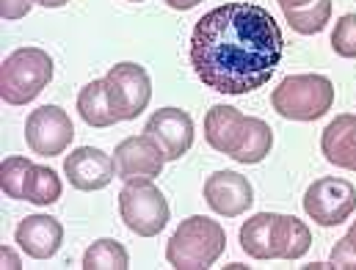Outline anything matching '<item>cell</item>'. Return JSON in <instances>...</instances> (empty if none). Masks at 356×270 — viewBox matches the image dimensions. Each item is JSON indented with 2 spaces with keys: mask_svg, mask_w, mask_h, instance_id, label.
Instances as JSON below:
<instances>
[{
  "mask_svg": "<svg viewBox=\"0 0 356 270\" xmlns=\"http://www.w3.org/2000/svg\"><path fill=\"white\" fill-rule=\"evenodd\" d=\"M284 36L260 3H227L207 11L191 33V67L207 89L243 96L273 78Z\"/></svg>",
  "mask_w": 356,
  "mask_h": 270,
  "instance_id": "1",
  "label": "cell"
},
{
  "mask_svg": "<svg viewBox=\"0 0 356 270\" xmlns=\"http://www.w3.org/2000/svg\"><path fill=\"white\" fill-rule=\"evenodd\" d=\"M227 248V232L218 221L191 215L177 226L166 246V260L175 270H204L218 262Z\"/></svg>",
  "mask_w": 356,
  "mask_h": 270,
  "instance_id": "2",
  "label": "cell"
},
{
  "mask_svg": "<svg viewBox=\"0 0 356 270\" xmlns=\"http://www.w3.org/2000/svg\"><path fill=\"white\" fill-rule=\"evenodd\" d=\"M270 102L290 121H318L334 105V86L323 75H290L273 89Z\"/></svg>",
  "mask_w": 356,
  "mask_h": 270,
  "instance_id": "3",
  "label": "cell"
},
{
  "mask_svg": "<svg viewBox=\"0 0 356 270\" xmlns=\"http://www.w3.org/2000/svg\"><path fill=\"white\" fill-rule=\"evenodd\" d=\"M53 81V58L42 47H19L0 67V96L8 105L36 99Z\"/></svg>",
  "mask_w": 356,
  "mask_h": 270,
  "instance_id": "4",
  "label": "cell"
},
{
  "mask_svg": "<svg viewBox=\"0 0 356 270\" xmlns=\"http://www.w3.org/2000/svg\"><path fill=\"white\" fill-rule=\"evenodd\" d=\"M119 212L124 226L138 237H155L169 223V201L152 180L124 182L119 193Z\"/></svg>",
  "mask_w": 356,
  "mask_h": 270,
  "instance_id": "5",
  "label": "cell"
},
{
  "mask_svg": "<svg viewBox=\"0 0 356 270\" xmlns=\"http://www.w3.org/2000/svg\"><path fill=\"white\" fill-rule=\"evenodd\" d=\"M356 210V187L340 177L315 180L304 193V212L318 226H340Z\"/></svg>",
  "mask_w": 356,
  "mask_h": 270,
  "instance_id": "6",
  "label": "cell"
},
{
  "mask_svg": "<svg viewBox=\"0 0 356 270\" xmlns=\"http://www.w3.org/2000/svg\"><path fill=\"white\" fill-rule=\"evenodd\" d=\"M72 138H75V127L64 108L42 105V108L31 110V116L25 121V141L33 155L56 158L72 144Z\"/></svg>",
  "mask_w": 356,
  "mask_h": 270,
  "instance_id": "7",
  "label": "cell"
},
{
  "mask_svg": "<svg viewBox=\"0 0 356 270\" xmlns=\"http://www.w3.org/2000/svg\"><path fill=\"white\" fill-rule=\"evenodd\" d=\"M105 89L113 102V110L122 121L141 116L152 99V81L138 64H116L105 75Z\"/></svg>",
  "mask_w": 356,
  "mask_h": 270,
  "instance_id": "8",
  "label": "cell"
},
{
  "mask_svg": "<svg viewBox=\"0 0 356 270\" xmlns=\"http://www.w3.org/2000/svg\"><path fill=\"white\" fill-rule=\"evenodd\" d=\"M163 163H166V155L149 135H130L113 149L116 177L124 182L161 177Z\"/></svg>",
  "mask_w": 356,
  "mask_h": 270,
  "instance_id": "9",
  "label": "cell"
},
{
  "mask_svg": "<svg viewBox=\"0 0 356 270\" xmlns=\"http://www.w3.org/2000/svg\"><path fill=\"white\" fill-rule=\"evenodd\" d=\"M144 135L163 149L166 160H179L193 146V119L179 108H161L149 116Z\"/></svg>",
  "mask_w": 356,
  "mask_h": 270,
  "instance_id": "10",
  "label": "cell"
},
{
  "mask_svg": "<svg viewBox=\"0 0 356 270\" xmlns=\"http://www.w3.org/2000/svg\"><path fill=\"white\" fill-rule=\"evenodd\" d=\"M204 201L224 218H238L254 204V187L238 171H216L204 182Z\"/></svg>",
  "mask_w": 356,
  "mask_h": 270,
  "instance_id": "11",
  "label": "cell"
},
{
  "mask_svg": "<svg viewBox=\"0 0 356 270\" xmlns=\"http://www.w3.org/2000/svg\"><path fill=\"white\" fill-rule=\"evenodd\" d=\"M64 174H67L70 185L78 190H102L111 185L113 174H116V166H113V158L105 155L102 149L81 146V149L67 155Z\"/></svg>",
  "mask_w": 356,
  "mask_h": 270,
  "instance_id": "12",
  "label": "cell"
},
{
  "mask_svg": "<svg viewBox=\"0 0 356 270\" xmlns=\"http://www.w3.org/2000/svg\"><path fill=\"white\" fill-rule=\"evenodd\" d=\"M14 240L31 260H50L64 243V226L53 215H28L19 221Z\"/></svg>",
  "mask_w": 356,
  "mask_h": 270,
  "instance_id": "13",
  "label": "cell"
},
{
  "mask_svg": "<svg viewBox=\"0 0 356 270\" xmlns=\"http://www.w3.org/2000/svg\"><path fill=\"white\" fill-rule=\"evenodd\" d=\"M246 121H249V116H243L238 108L213 105L204 116V138L216 152H224V155L232 158L238 152L241 141H243Z\"/></svg>",
  "mask_w": 356,
  "mask_h": 270,
  "instance_id": "14",
  "label": "cell"
},
{
  "mask_svg": "<svg viewBox=\"0 0 356 270\" xmlns=\"http://www.w3.org/2000/svg\"><path fill=\"white\" fill-rule=\"evenodd\" d=\"M321 149L326 160L337 169L356 171V116L354 113H340L334 121L326 124L321 135Z\"/></svg>",
  "mask_w": 356,
  "mask_h": 270,
  "instance_id": "15",
  "label": "cell"
},
{
  "mask_svg": "<svg viewBox=\"0 0 356 270\" xmlns=\"http://www.w3.org/2000/svg\"><path fill=\"white\" fill-rule=\"evenodd\" d=\"M312 246V235L304 221L293 215L273 218V260H301Z\"/></svg>",
  "mask_w": 356,
  "mask_h": 270,
  "instance_id": "16",
  "label": "cell"
},
{
  "mask_svg": "<svg viewBox=\"0 0 356 270\" xmlns=\"http://www.w3.org/2000/svg\"><path fill=\"white\" fill-rule=\"evenodd\" d=\"M78 110H81V119L89 124V127H111L119 119V113L113 110V102L108 96L105 89V78L102 81H91L86 83L81 94H78Z\"/></svg>",
  "mask_w": 356,
  "mask_h": 270,
  "instance_id": "17",
  "label": "cell"
},
{
  "mask_svg": "<svg viewBox=\"0 0 356 270\" xmlns=\"http://www.w3.org/2000/svg\"><path fill=\"white\" fill-rule=\"evenodd\" d=\"M273 218L276 212H260L241 226V248L252 260H273Z\"/></svg>",
  "mask_w": 356,
  "mask_h": 270,
  "instance_id": "18",
  "label": "cell"
},
{
  "mask_svg": "<svg viewBox=\"0 0 356 270\" xmlns=\"http://www.w3.org/2000/svg\"><path fill=\"white\" fill-rule=\"evenodd\" d=\"M270 146H273V133H270V127H268L263 119L249 116L243 141H241L238 152L232 155V160H235V163H243V166H254V163L266 160Z\"/></svg>",
  "mask_w": 356,
  "mask_h": 270,
  "instance_id": "19",
  "label": "cell"
},
{
  "mask_svg": "<svg viewBox=\"0 0 356 270\" xmlns=\"http://www.w3.org/2000/svg\"><path fill=\"white\" fill-rule=\"evenodd\" d=\"M22 199L36 204V207H47L53 201L61 199V180L53 169L47 166H31L28 177H25V187H22Z\"/></svg>",
  "mask_w": 356,
  "mask_h": 270,
  "instance_id": "20",
  "label": "cell"
},
{
  "mask_svg": "<svg viewBox=\"0 0 356 270\" xmlns=\"http://www.w3.org/2000/svg\"><path fill=\"white\" fill-rule=\"evenodd\" d=\"M284 11V19L290 22V28L296 33H304V36H312V33H321L332 17V0H312L309 6H301V8H282Z\"/></svg>",
  "mask_w": 356,
  "mask_h": 270,
  "instance_id": "21",
  "label": "cell"
},
{
  "mask_svg": "<svg viewBox=\"0 0 356 270\" xmlns=\"http://www.w3.org/2000/svg\"><path fill=\"white\" fill-rule=\"evenodd\" d=\"M130 268V257L127 248L116 240H97L91 243L83 254V270H127Z\"/></svg>",
  "mask_w": 356,
  "mask_h": 270,
  "instance_id": "22",
  "label": "cell"
},
{
  "mask_svg": "<svg viewBox=\"0 0 356 270\" xmlns=\"http://www.w3.org/2000/svg\"><path fill=\"white\" fill-rule=\"evenodd\" d=\"M33 163L28 158H6L0 166V187L8 199H22V187H25V177L28 169Z\"/></svg>",
  "mask_w": 356,
  "mask_h": 270,
  "instance_id": "23",
  "label": "cell"
},
{
  "mask_svg": "<svg viewBox=\"0 0 356 270\" xmlns=\"http://www.w3.org/2000/svg\"><path fill=\"white\" fill-rule=\"evenodd\" d=\"M332 47L340 58H356V14H343L332 33Z\"/></svg>",
  "mask_w": 356,
  "mask_h": 270,
  "instance_id": "24",
  "label": "cell"
},
{
  "mask_svg": "<svg viewBox=\"0 0 356 270\" xmlns=\"http://www.w3.org/2000/svg\"><path fill=\"white\" fill-rule=\"evenodd\" d=\"M332 268L356 270V221L354 226L337 240V246L332 251Z\"/></svg>",
  "mask_w": 356,
  "mask_h": 270,
  "instance_id": "25",
  "label": "cell"
},
{
  "mask_svg": "<svg viewBox=\"0 0 356 270\" xmlns=\"http://www.w3.org/2000/svg\"><path fill=\"white\" fill-rule=\"evenodd\" d=\"M33 3L36 0H0V14H3V19H19L31 11Z\"/></svg>",
  "mask_w": 356,
  "mask_h": 270,
  "instance_id": "26",
  "label": "cell"
},
{
  "mask_svg": "<svg viewBox=\"0 0 356 270\" xmlns=\"http://www.w3.org/2000/svg\"><path fill=\"white\" fill-rule=\"evenodd\" d=\"M0 265H3V268H8V270H19V268H22L19 257H17L11 248H3V251H0Z\"/></svg>",
  "mask_w": 356,
  "mask_h": 270,
  "instance_id": "27",
  "label": "cell"
},
{
  "mask_svg": "<svg viewBox=\"0 0 356 270\" xmlns=\"http://www.w3.org/2000/svg\"><path fill=\"white\" fill-rule=\"evenodd\" d=\"M172 8H177V11H188V8H193V6H199L202 0H166Z\"/></svg>",
  "mask_w": 356,
  "mask_h": 270,
  "instance_id": "28",
  "label": "cell"
},
{
  "mask_svg": "<svg viewBox=\"0 0 356 270\" xmlns=\"http://www.w3.org/2000/svg\"><path fill=\"white\" fill-rule=\"evenodd\" d=\"M282 8H301V6H309L312 0H276Z\"/></svg>",
  "mask_w": 356,
  "mask_h": 270,
  "instance_id": "29",
  "label": "cell"
},
{
  "mask_svg": "<svg viewBox=\"0 0 356 270\" xmlns=\"http://www.w3.org/2000/svg\"><path fill=\"white\" fill-rule=\"evenodd\" d=\"M39 6H44V8H61V6H67L70 0H36Z\"/></svg>",
  "mask_w": 356,
  "mask_h": 270,
  "instance_id": "30",
  "label": "cell"
},
{
  "mask_svg": "<svg viewBox=\"0 0 356 270\" xmlns=\"http://www.w3.org/2000/svg\"><path fill=\"white\" fill-rule=\"evenodd\" d=\"M130 3H141V0H130Z\"/></svg>",
  "mask_w": 356,
  "mask_h": 270,
  "instance_id": "31",
  "label": "cell"
}]
</instances>
